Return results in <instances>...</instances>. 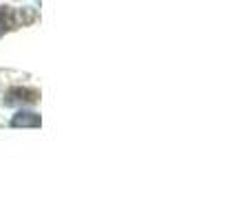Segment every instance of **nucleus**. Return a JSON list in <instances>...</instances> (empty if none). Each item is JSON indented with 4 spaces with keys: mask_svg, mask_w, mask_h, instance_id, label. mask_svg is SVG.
Masks as SVG:
<instances>
[{
    "mask_svg": "<svg viewBox=\"0 0 251 220\" xmlns=\"http://www.w3.org/2000/svg\"><path fill=\"white\" fill-rule=\"evenodd\" d=\"M40 99V91L31 86H11L2 97L4 106H29Z\"/></svg>",
    "mask_w": 251,
    "mask_h": 220,
    "instance_id": "f257e3e1",
    "label": "nucleus"
},
{
    "mask_svg": "<svg viewBox=\"0 0 251 220\" xmlns=\"http://www.w3.org/2000/svg\"><path fill=\"white\" fill-rule=\"evenodd\" d=\"M13 128H40L42 125V117L33 110H20L11 117Z\"/></svg>",
    "mask_w": 251,
    "mask_h": 220,
    "instance_id": "f03ea898",
    "label": "nucleus"
},
{
    "mask_svg": "<svg viewBox=\"0 0 251 220\" xmlns=\"http://www.w3.org/2000/svg\"><path fill=\"white\" fill-rule=\"evenodd\" d=\"M18 26V16L11 7H0V35Z\"/></svg>",
    "mask_w": 251,
    "mask_h": 220,
    "instance_id": "7ed1b4c3",
    "label": "nucleus"
}]
</instances>
